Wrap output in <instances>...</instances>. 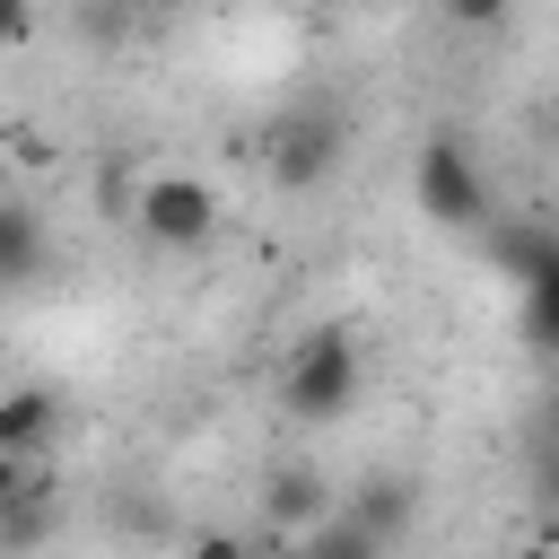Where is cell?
<instances>
[{"label":"cell","mask_w":559,"mask_h":559,"mask_svg":"<svg viewBox=\"0 0 559 559\" xmlns=\"http://www.w3.org/2000/svg\"><path fill=\"white\" fill-rule=\"evenodd\" d=\"M349 393H358V341L341 323H314L280 367V411L288 419H341Z\"/></svg>","instance_id":"1"},{"label":"cell","mask_w":559,"mask_h":559,"mask_svg":"<svg viewBox=\"0 0 559 559\" xmlns=\"http://www.w3.org/2000/svg\"><path fill=\"white\" fill-rule=\"evenodd\" d=\"M341 148H349V114L341 105H288L271 122V140H262V166H271L280 192H314L341 166Z\"/></svg>","instance_id":"2"},{"label":"cell","mask_w":559,"mask_h":559,"mask_svg":"<svg viewBox=\"0 0 559 559\" xmlns=\"http://www.w3.org/2000/svg\"><path fill=\"white\" fill-rule=\"evenodd\" d=\"M411 192H419V210L437 218V227H480L489 218V175L472 166V148L463 140H419V157H411Z\"/></svg>","instance_id":"3"},{"label":"cell","mask_w":559,"mask_h":559,"mask_svg":"<svg viewBox=\"0 0 559 559\" xmlns=\"http://www.w3.org/2000/svg\"><path fill=\"white\" fill-rule=\"evenodd\" d=\"M131 218H140V236H157V245H210V227H218V201H210V183H192V175H148L140 183V201H131Z\"/></svg>","instance_id":"4"},{"label":"cell","mask_w":559,"mask_h":559,"mask_svg":"<svg viewBox=\"0 0 559 559\" xmlns=\"http://www.w3.org/2000/svg\"><path fill=\"white\" fill-rule=\"evenodd\" d=\"M480 227H489V262H498L515 288L559 280V236H550L542 218H480Z\"/></svg>","instance_id":"5"},{"label":"cell","mask_w":559,"mask_h":559,"mask_svg":"<svg viewBox=\"0 0 559 559\" xmlns=\"http://www.w3.org/2000/svg\"><path fill=\"white\" fill-rule=\"evenodd\" d=\"M419 515V489L402 480V472H376V480H358L349 489V507H341V524H358L367 542H402V524Z\"/></svg>","instance_id":"6"},{"label":"cell","mask_w":559,"mask_h":559,"mask_svg":"<svg viewBox=\"0 0 559 559\" xmlns=\"http://www.w3.org/2000/svg\"><path fill=\"white\" fill-rule=\"evenodd\" d=\"M52 428H61V393L52 384H17V393H0V454H44L52 445Z\"/></svg>","instance_id":"7"},{"label":"cell","mask_w":559,"mask_h":559,"mask_svg":"<svg viewBox=\"0 0 559 559\" xmlns=\"http://www.w3.org/2000/svg\"><path fill=\"white\" fill-rule=\"evenodd\" d=\"M323 507H332V489H323V472H306V463H280V472L262 480V515H271V524H323Z\"/></svg>","instance_id":"8"},{"label":"cell","mask_w":559,"mask_h":559,"mask_svg":"<svg viewBox=\"0 0 559 559\" xmlns=\"http://www.w3.org/2000/svg\"><path fill=\"white\" fill-rule=\"evenodd\" d=\"M52 507H61V498H52V480H44V472H26V480L0 498V550H35V542L52 533Z\"/></svg>","instance_id":"9"},{"label":"cell","mask_w":559,"mask_h":559,"mask_svg":"<svg viewBox=\"0 0 559 559\" xmlns=\"http://www.w3.org/2000/svg\"><path fill=\"white\" fill-rule=\"evenodd\" d=\"M44 271V218L26 201H0V288H26Z\"/></svg>","instance_id":"10"},{"label":"cell","mask_w":559,"mask_h":559,"mask_svg":"<svg viewBox=\"0 0 559 559\" xmlns=\"http://www.w3.org/2000/svg\"><path fill=\"white\" fill-rule=\"evenodd\" d=\"M297 559H384V542H367L358 524H341V515H332V524H314V542H306Z\"/></svg>","instance_id":"11"},{"label":"cell","mask_w":559,"mask_h":559,"mask_svg":"<svg viewBox=\"0 0 559 559\" xmlns=\"http://www.w3.org/2000/svg\"><path fill=\"white\" fill-rule=\"evenodd\" d=\"M445 17H454V26H498L507 0H445Z\"/></svg>","instance_id":"12"},{"label":"cell","mask_w":559,"mask_h":559,"mask_svg":"<svg viewBox=\"0 0 559 559\" xmlns=\"http://www.w3.org/2000/svg\"><path fill=\"white\" fill-rule=\"evenodd\" d=\"M26 26H35V0H0V52L26 44Z\"/></svg>","instance_id":"13"},{"label":"cell","mask_w":559,"mask_h":559,"mask_svg":"<svg viewBox=\"0 0 559 559\" xmlns=\"http://www.w3.org/2000/svg\"><path fill=\"white\" fill-rule=\"evenodd\" d=\"M192 559H262V550L236 542V533H210V542H192Z\"/></svg>","instance_id":"14"},{"label":"cell","mask_w":559,"mask_h":559,"mask_svg":"<svg viewBox=\"0 0 559 559\" xmlns=\"http://www.w3.org/2000/svg\"><path fill=\"white\" fill-rule=\"evenodd\" d=\"M17 480H26V463H17V454H0V498H9Z\"/></svg>","instance_id":"15"}]
</instances>
